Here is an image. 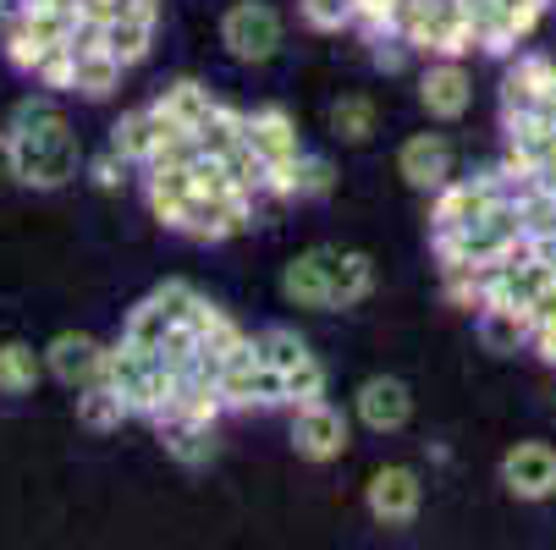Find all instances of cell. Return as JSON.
<instances>
[{"label": "cell", "instance_id": "obj_1", "mask_svg": "<svg viewBox=\"0 0 556 550\" xmlns=\"http://www.w3.org/2000/svg\"><path fill=\"white\" fill-rule=\"evenodd\" d=\"M7 127H12V154H17V182L23 188L55 193V188H66L77 177L84 149H77L72 121L50 100H23Z\"/></svg>", "mask_w": 556, "mask_h": 550}, {"label": "cell", "instance_id": "obj_2", "mask_svg": "<svg viewBox=\"0 0 556 550\" xmlns=\"http://www.w3.org/2000/svg\"><path fill=\"white\" fill-rule=\"evenodd\" d=\"M502 199H507L502 166H496V171H480V177H452V182L435 193V204H430V238H435V231H463V226H473L485 209H496Z\"/></svg>", "mask_w": 556, "mask_h": 550}, {"label": "cell", "instance_id": "obj_3", "mask_svg": "<svg viewBox=\"0 0 556 550\" xmlns=\"http://www.w3.org/2000/svg\"><path fill=\"white\" fill-rule=\"evenodd\" d=\"M254 204L260 199H249V193H193V204L182 209V220L172 231H182L193 243H226L254 226Z\"/></svg>", "mask_w": 556, "mask_h": 550}, {"label": "cell", "instance_id": "obj_4", "mask_svg": "<svg viewBox=\"0 0 556 550\" xmlns=\"http://www.w3.org/2000/svg\"><path fill=\"white\" fill-rule=\"evenodd\" d=\"M220 44H226V55L260 66V61H270L281 50V17L265 7V0H237V7L220 17Z\"/></svg>", "mask_w": 556, "mask_h": 550}, {"label": "cell", "instance_id": "obj_5", "mask_svg": "<svg viewBox=\"0 0 556 550\" xmlns=\"http://www.w3.org/2000/svg\"><path fill=\"white\" fill-rule=\"evenodd\" d=\"M502 485L518 501H551L556 496V446L545 440H518L502 457Z\"/></svg>", "mask_w": 556, "mask_h": 550}, {"label": "cell", "instance_id": "obj_6", "mask_svg": "<svg viewBox=\"0 0 556 550\" xmlns=\"http://www.w3.org/2000/svg\"><path fill=\"white\" fill-rule=\"evenodd\" d=\"M364 501H369V517H375V523L403 528V523H414V517H419L425 485H419L414 468H380V474L369 479V490H364Z\"/></svg>", "mask_w": 556, "mask_h": 550}, {"label": "cell", "instance_id": "obj_7", "mask_svg": "<svg viewBox=\"0 0 556 550\" xmlns=\"http://www.w3.org/2000/svg\"><path fill=\"white\" fill-rule=\"evenodd\" d=\"M220 397H226V413L231 408H287V374L270 369L265 358L260 363H231L220 369Z\"/></svg>", "mask_w": 556, "mask_h": 550}, {"label": "cell", "instance_id": "obj_8", "mask_svg": "<svg viewBox=\"0 0 556 550\" xmlns=\"http://www.w3.org/2000/svg\"><path fill=\"white\" fill-rule=\"evenodd\" d=\"M292 446L308 462H331V457L348 451V419L331 402H303L298 419H292Z\"/></svg>", "mask_w": 556, "mask_h": 550}, {"label": "cell", "instance_id": "obj_9", "mask_svg": "<svg viewBox=\"0 0 556 550\" xmlns=\"http://www.w3.org/2000/svg\"><path fill=\"white\" fill-rule=\"evenodd\" d=\"M243 143L260 154V161L270 166V171H281V166H298L303 161V143H298V121L281 111V105H265V111H249V132H243Z\"/></svg>", "mask_w": 556, "mask_h": 550}, {"label": "cell", "instance_id": "obj_10", "mask_svg": "<svg viewBox=\"0 0 556 550\" xmlns=\"http://www.w3.org/2000/svg\"><path fill=\"white\" fill-rule=\"evenodd\" d=\"M556 94V61L545 55H518L502 77V116H523V111H545V100Z\"/></svg>", "mask_w": 556, "mask_h": 550}, {"label": "cell", "instance_id": "obj_11", "mask_svg": "<svg viewBox=\"0 0 556 550\" xmlns=\"http://www.w3.org/2000/svg\"><path fill=\"white\" fill-rule=\"evenodd\" d=\"M396 171H403L408 188L419 193H441L452 182V149L441 132H414L403 149H396Z\"/></svg>", "mask_w": 556, "mask_h": 550}, {"label": "cell", "instance_id": "obj_12", "mask_svg": "<svg viewBox=\"0 0 556 550\" xmlns=\"http://www.w3.org/2000/svg\"><path fill=\"white\" fill-rule=\"evenodd\" d=\"M45 369L61 380V385H94L100 374H105V347L94 342V336H84V331H61L50 347H45Z\"/></svg>", "mask_w": 556, "mask_h": 550}, {"label": "cell", "instance_id": "obj_13", "mask_svg": "<svg viewBox=\"0 0 556 550\" xmlns=\"http://www.w3.org/2000/svg\"><path fill=\"white\" fill-rule=\"evenodd\" d=\"M473 100V84H468V72L463 61H430L425 77H419V105L435 116V121H457Z\"/></svg>", "mask_w": 556, "mask_h": 550}, {"label": "cell", "instance_id": "obj_14", "mask_svg": "<svg viewBox=\"0 0 556 550\" xmlns=\"http://www.w3.org/2000/svg\"><path fill=\"white\" fill-rule=\"evenodd\" d=\"M414 413V397H408V385L403 380H391V374H375L358 385V419L375 430V435H391V430H403Z\"/></svg>", "mask_w": 556, "mask_h": 550}, {"label": "cell", "instance_id": "obj_15", "mask_svg": "<svg viewBox=\"0 0 556 550\" xmlns=\"http://www.w3.org/2000/svg\"><path fill=\"white\" fill-rule=\"evenodd\" d=\"M193 193H199L193 166H172V161H161V166H149V177H143L149 215L161 220V226H177V220H182V209L193 204Z\"/></svg>", "mask_w": 556, "mask_h": 550}, {"label": "cell", "instance_id": "obj_16", "mask_svg": "<svg viewBox=\"0 0 556 550\" xmlns=\"http://www.w3.org/2000/svg\"><path fill=\"white\" fill-rule=\"evenodd\" d=\"M281 297L292 308H331V265L326 248H308L281 270Z\"/></svg>", "mask_w": 556, "mask_h": 550}, {"label": "cell", "instance_id": "obj_17", "mask_svg": "<svg viewBox=\"0 0 556 550\" xmlns=\"http://www.w3.org/2000/svg\"><path fill=\"white\" fill-rule=\"evenodd\" d=\"M331 265V308H353L375 292V259L358 248H326Z\"/></svg>", "mask_w": 556, "mask_h": 550}, {"label": "cell", "instance_id": "obj_18", "mask_svg": "<svg viewBox=\"0 0 556 550\" xmlns=\"http://www.w3.org/2000/svg\"><path fill=\"white\" fill-rule=\"evenodd\" d=\"M161 435L166 457H177L182 468H204L215 462V424H193V419H149Z\"/></svg>", "mask_w": 556, "mask_h": 550}, {"label": "cell", "instance_id": "obj_19", "mask_svg": "<svg viewBox=\"0 0 556 550\" xmlns=\"http://www.w3.org/2000/svg\"><path fill=\"white\" fill-rule=\"evenodd\" d=\"M473 331H480V342H485L491 353H518V347H529L534 320H529L523 308H496V303H485L480 314H473Z\"/></svg>", "mask_w": 556, "mask_h": 550}, {"label": "cell", "instance_id": "obj_20", "mask_svg": "<svg viewBox=\"0 0 556 550\" xmlns=\"http://www.w3.org/2000/svg\"><path fill=\"white\" fill-rule=\"evenodd\" d=\"M132 419V408L122 402V391L116 385H105V380H94V385H77V424L84 430H122Z\"/></svg>", "mask_w": 556, "mask_h": 550}, {"label": "cell", "instance_id": "obj_21", "mask_svg": "<svg viewBox=\"0 0 556 550\" xmlns=\"http://www.w3.org/2000/svg\"><path fill=\"white\" fill-rule=\"evenodd\" d=\"M154 105H161V111H166L172 121H182L188 132H199V127H204V121H210V116L220 111V100H215V94H210L204 84H193V77H182V84H172V89H166L161 100H154Z\"/></svg>", "mask_w": 556, "mask_h": 550}, {"label": "cell", "instance_id": "obj_22", "mask_svg": "<svg viewBox=\"0 0 556 550\" xmlns=\"http://www.w3.org/2000/svg\"><path fill=\"white\" fill-rule=\"evenodd\" d=\"M77 55V89L72 94H84V100H105V94H116V84H122V61L105 50V44H94V50H72Z\"/></svg>", "mask_w": 556, "mask_h": 550}, {"label": "cell", "instance_id": "obj_23", "mask_svg": "<svg viewBox=\"0 0 556 550\" xmlns=\"http://www.w3.org/2000/svg\"><path fill=\"white\" fill-rule=\"evenodd\" d=\"M39 369H45V358L28 342H0V391H7V397L34 391L39 385Z\"/></svg>", "mask_w": 556, "mask_h": 550}, {"label": "cell", "instance_id": "obj_24", "mask_svg": "<svg viewBox=\"0 0 556 550\" xmlns=\"http://www.w3.org/2000/svg\"><path fill=\"white\" fill-rule=\"evenodd\" d=\"M149 39H154V23L149 17H116V23H105V50L122 66H138L149 55Z\"/></svg>", "mask_w": 556, "mask_h": 550}, {"label": "cell", "instance_id": "obj_25", "mask_svg": "<svg viewBox=\"0 0 556 550\" xmlns=\"http://www.w3.org/2000/svg\"><path fill=\"white\" fill-rule=\"evenodd\" d=\"M254 342H260V358H265L270 369H281V374H292L298 363H308V358H314V353H308V342H303L298 331H287V325H270V331H260Z\"/></svg>", "mask_w": 556, "mask_h": 550}, {"label": "cell", "instance_id": "obj_26", "mask_svg": "<svg viewBox=\"0 0 556 550\" xmlns=\"http://www.w3.org/2000/svg\"><path fill=\"white\" fill-rule=\"evenodd\" d=\"M166 331H172V314H166L161 303H154V292L127 314V325H122V336H127V342H138V347H149V353L166 342Z\"/></svg>", "mask_w": 556, "mask_h": 550}, {"label": "cell", "instance_id": "obj_27", "mask_svg": "<svg viewBox=\"0 0 556 550\" xmlns=\"http://www.w3.org/2000/svg\"><path fill=\"white\" fill-rule=\"evenodd\" d=\"M199 353H204V342H199V331H193V325H172V331H166V342L154 347V358H161L177 380L199 369Z\"/></svg>", "mask_w": 556, "mask_h": 550}, {"label": "cell", "instance_id": "obj_28", "mask_svg": "<svg viewBox=\"0 0 556 550\" xmlns=\"http://www.w3.org/2000/svg\"><path fill=\"white\" fill-rule=\"evenodd\" d=\"M331 132H337L342 143H369V132H375V105H369V100H337V105H331Z\"/></svg>", "mask_w": 556, "mask_h": 550}, {"label": "cell", "instance_id": "obj_29", "mask_svg": "<svg viewBox=\"0 0 556 550\" xmlns=\"http://www.w3.org/2000/svg\"><path fill=\"white\" fill-rule=\"evenodd\" d=\"M34 84L50 89V94H72V89H77V55H72V44H55V50L45 55V66L34 72Z\"/></svg>", "mask_w": 556, "mask_h": 550}, {"label": "cell", "instance_id": "obj_30", "mask_svg": "<svg viewBox=\"0 0 556 550\" xmlns=\"http://www.w3.org/2000/svg\"><path fill=\"white\" fill-rule=\"evenodd\" d=\"M303 402H326V369L320 358H308L287 374V408H303Z\"/></svg>", "mask_w": 556, "mask_h": 550}, {"label": "cell", "instance_id": "obj_31", "mask_svg": "<svg viewBox=\"0 0 556 550\" xmlns=\"http://www.w3.org/2000/svg\"><path fill=\"white\" fill-rule=\"evenodd\" d=\"M331 182H337L331 161H320V154H303L298 161V199H326Z\"/></svg>", "mask_w": 556, "mask_h": 550}, {"label": "cell", "instance_id": "obj_32", "mask_svg": "<svg viewBox=\"0 0 556 550\" xmlns=\"http://www.w3.org/2000/svg\"><path fill=\"white\" fill-rule=\"evenodd\" d=\"M298 7H303V23L320 28V34H337L342 23H353L348 17V0H298Z\"/></svg>", "mask_w": 556, "mask_h": 550}, {"label": "cell", "instance_id": "obj_33", "mask_svg": "<svg viewBox=\"0 0 556 550\" xmlns=\"http://www.w3.org/2000/svg\"><path fill=\"white\" fill-rule=\"evenodd\" d=\"M408 39L403 34H380V39H369V61L380 66V72H403V61H408Z\"/></svg>", "mask_w": 556, "mask_h": 550}, {"label": "cell", "instance_id": "obj_34", "mask_svg": "<svg viewBox=\"0 0 556 550\" xmlns=\"http://www.w3.org/2000/svg\"><path fill=\"white\" fill-rule=\"evenodd\" d=\"M127 166H132V161H127V154H116V149H105V154H100V161L89 166V177H94V188H105V193H111V188H122V182H127Z\"/></svg>", "mask_w": 556, "mask_h": 550}, {"label": "cell", "instance_id": "obj_35", "mask_svg": "<svg viewBox=\"0 0 556 550\" xmlns=\"http://www.w3.org/2000/svg\"><path fill=\"white\" fill-rule=\"evenodd\" d=\"M529 320H534V325H551V320H556V281H551V286L529 303Z\"/></svg>", "mask_w": 556, "mask_h": 550}, {"label": "cell", "instance_id": "obj_36", "mask_svg": "<svg viewBox=\"0 0 556 550\" xmlns=\"http://www.w3.org/2000/svg\"><path fill=\"white\" fill-rule=\"evenodd\" d=\"M529 347H534V353H540V358H545V363L556 369V320H551V325H534Z\"/></svg>", "mask_w": 556, "mask_h": 550}, {"label": "cell", "instance_id": "obj_37", "mask_svg": "<svg viewBox=\"0 0 556 550\" xmlns=\"http://www.w3.org/2000/svg\"><path fill=\"white\" fill-rule=\"evenodd\" d=\"M17 177V154H12V127H0V182Z\"/></svg>", "mask_w": 556, "mask_h": 550}, {"label": "cell", "instance_id": "obj_38", "mask_svg": "<svg viewBox=\"0 0 556 550\" xmlns=\"http://www.w3.org/2000/svg\"><path fill=\"white\" fill-rule=\"evenodd\" d=\"M545 116H551V121H556V94H551V100H545Z\"/></svg>", "mask_w": 556, "mask_h": 550}]
</instances>
